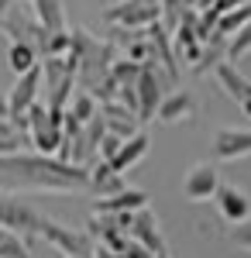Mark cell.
<instances>
[{
    "label": "cell",
    "instance_id": "22",
    "mask_svg": "<svg viewBox=\"0 0 251 258\" xmlns=\"http://www.w3.org/2000/svg\"><path fill=\"white\" fill-rule=\"evenodd\" d=\"M73 48V31H48L45 41L38 45V55L48 59V55H66Z\"/></svg>",
    "mask_w": 251,
    "mask_h": 258
},
{
    "label": "cell",
    "instance_id": "31",
    "mask_svg": "<svg viewBox=\"0 0 251 258\" xmlns=\"http://www.w3.org/2000/svg\"><path fill=\"white\" fill-rule=\"evenodd\" d=\"M237 4H244V0H213V7L220 11V14H227L231 7H237Z\"/></svg>",
    "mask_w": 251,
    "mask_h": 258
},
{
    "label": "cell",
    "instance_id": "20",
    "mask_svg": "<svg viewBox=\"0 0 251 258\" xmlns=\"http://www.w3.org/2000/svg\"><path fill=\"white\" fill-rule=\"evenodd\" d=\"M248 21H251V0H244V4H237V7H231L227 14H220V24H217V35L231 38L234 31H241V28H244Z\"/></svg>",
    "mask_w": 251,
    "mask_h": 258
},
{
    "label": "cell",
    "instance_id": "25",
    "mask_svg": "<svg viewBox=\"0 0 251 258\" xmlns=\"http://www.w3.org/2000/svg\"><path fill=\"white\" fill-rule=\"evenodd\" d=\"M0 258H31V248H28L14 231H7V234L0 238Z\"/></svg>",
    "mask_w": 251,
    "mask_h": 258
},
{
    "label": "cell",
    "instance_id": "33",
    "mask_svg": "<svg viewBox=\"0 0 251 258\" xmlns=\"http://www.w3.org/2000/svg\"><path fill=\"white\" fill-rule=\"evenodd\" d=\"M11 4H14V0H0V24H4V18H7V11H11Z\"/></svg>",
    "mask_w": 251,
    "mask_h": 258
},
{
    "label": "cell",
    "instance_id": "30",
    "mask_svg": "<svg viewBox=\"0 0 251 258\" xmlns=\"http://www.w3.org/2000/svg\"><path fill=\"white\" fill-rule=\"evenodd\" d=\"M124 255H128V258H155L152 251H148L141 241H135V238H131V244H128V248H124Z\"/></svg>",
    "mask_w": 251,
    "mask_h": 258
},
{
    "label": "cell",
    "instance_id": "4",
    "mask_svg": "<svg viewBox=\"0 0 251 258\" xmlns=\"http://www.w3.org/2000/svg\"><path fill=\"white\" fill-rule=\"evenodd\" d=\"M0 227L35 241L38 238V227H41V214L35 207H28L21 197H0Z\"/></svg>",
    "mask_w": 251,
    "mask_h": 258
},
{
    "label": "cell",
    "instance_id": "32",
    "mask_svg": "<svg viewBox=\"0 0 251 258\" xmlns=\"http://www.w3.org/2000/svg\"><path fill=\"white\" fill-rule=\"evenodd\" d=\"M90 258H114V251H110V248H103V244H100V248H93V255Z\"/></svg>",
    "mask_w": 251,
    "mask_h": 258
},
{
    "label": "cell",
    "instance_id": "15",
    "mask_svg": "<svg viewBox=\"0 0 251 258\" xmlns=\"http://www.w3.org/2000/svg\"><path fill=\"white\" fill-rule=\"evenodd\" d=\"M196 114V100L190 97V93H169V97H162V103H158V114H155V120H162V124H179V120H193Z\"/></svg>",
    "mask_w": 251,
    "mask_h": 258
},
{
    "label": "cell",
    "instance_id": "16",
    "mask_svg": "<svg viewBox=\"0 0 251 258\" xmlns=\"http://www.w3.org/2000/svg\"><path fill=\"white\" fill-rule=\"evenodd\" d=\"M148 193L145 189H120L114 197H103L93 203V214H117V210H141V207H148Z\"/></svg>",
    "mask_w": 251,
    "mask_h": 258
},
{
    "label": "cell",
    "instance_id": "29",
    "mask_svg": "<svg viewBox=\"0 0 251 258\" xmlns=\"http://www.w3.org/2000/svg\"><path fill=\"white\" fill-rule=\"evenodd\" d=\"M231 241L237 244V248L251 251V220H241V224H234V227H231Z\"/></svg>",
    "mask_w": 251,
    "mask_h": 258
},
{
    "label": "cell",
    "instance_id": "26",
    "mask_svg": "<svg viewBox=\"0 0 251 258\" xmlns=\"http://www.w3.org/2000/svg\"><path fill=\"white\" fill-rule=\"evenodd\" d=\"M182 11H186L182 0H162V24H165L169 31H175L179 21H182Z\"/></svg>",
    "mask_w": 251,
    "mask_h": 258
},
{
    "label": "cell",
    "instance_id": "3",
    "mask_svg": "<svg viewBox=\"0 0 251 258\" xmlns=\"http://www.w3.org/2000/svg\"><path fill=\"white\" fill-rule=\"evenodd\" d=\"M38 90H41V62L35 69H28V73H21L18 83H14V90H11V97H7V117L18 124L21 131H28V107L38 100Z\"/></svg>",
    "mask_w": 251,
    "mask_h": 258
},
{
    "label": "cell",
    "instance_id": "12",
    "mask_svg": "<svg viewBox=\"0 0 251 258\" xmlns=\"http://www.w3.org/2000/svg\"><path fill=\"white\" fill-rule=\"evenodd\" d=\"M131 238L141 241L152 255H158V251H165L169 244H165V234H162V224H158V217H155L148 207H141V210H135V224H131Z\"/></svg>",
    "mask_w": 251,
    "mask_h": 258
},
{
    "label": "cell",
    "instance_id": "2",
    "mask_svg": "<svg viewBox=\"0 0 251 258\" xmlns=\"http://www.w3.org/2000/svg\"><path fill=\"white\" fill-rule=\"evenodd\" d=\"M38 238H45L55 251H62V255H73V258H90L93 255V234H90V231H76V227H66V224H58V220L41 217Z\"/></svg>",
    "mask_w": 251,
    "mask_h": 258
},
{
    "label": "cell",
    "instance_id": "18",
    "mask_svg": "<svg viewBox=\"0 0 251 258\" xmlns=\"http://www.w3.org/2000/svg\"><path fill=\"white\" fill-rule=\"evenodd\" d=\"M38 62H41L38 45H31V41H11V52H7V66H11V73H14V76L28 73V69H35Z\"/></svg>",
    "mask_w": 251,
    "mask_h": 258
},
{
    "label": "cell",
    "instance_id": "24",
    "mask_svg": "<svg viewBox=\"0 0 251 258\" xmlns=\"http://www.w3.org/2000/svg\"><path fill=\"white\" fill-rule=\"evenodd\" d=\"M141 66H145V62H135V59H114V62H110V76H114L120 86H131V83H138V76H141Z\"/></svg>",
    "mask_w": 251,
    "mask_h": 258
},
{
    "label": "cell",
    "instance_id": "36",
    "mask_svg": "<svg viewBox=\"0 0 251 258\" xmlns=\"http://www.w3.org/2000/svg\"><path fill=\"white\" fill-rule=\"evenodd\" d=\"M155 258H172V255H169V248H165V251H158V255H155Z\"/></svg>",
    "mask_w": 251,
    "mask_h": 258
},
{
    "label": "cell",
    "instance_id": "1",
    "mask_svg": "<svg viewBox=\"0 0 251 258\" xmlns=\"http://www.w3.org/2000/svg\"><path fill=\"white\" fill-rule=\"evenodd\" d=\"M0 172L14 176L24 186H38V189H52V193H79L90 186V169L76 165V162H62L58 155H24V152H11L0 155Z\"/></svg>",
    "mask_w": 251,
    "mask_h": 258
},
{
    "label": "cell",
    "instance_id": "6",
    "mask_svg": "<svg viewBox=\"0 0 251 258\" xmlns=\"http://www.w3.org/2000/svg\"><path fill=\"white\" fill-rule=\"evenodd\" d=\"M155 21H162V4L158 7H145L135 0H120L114 7L103 11V24H124V28H148Z\"/></svg>",
    "mask_w": 251,
    "mask_h": 258
},
{
    "label": "cell",
    "instance_id": "8",
    "mask_svg": "<svg viewBox=\"0 0 251 258\" xmlns=\"http://www.w3.org/2000/svg\"><path fill=\"white\" fill-rule=\"evenodd\" d=\"M217 186H220V172H217V165L210 162H200L193 165L186 179H182V197L190 200V203H203V200H210L217 193Z\"/></svg>",
    "mask_w": 251,
    "mask_h": 258
},
{
    "label": "cell",
    "instance_id": "19",
    "mask_svg": "<svg viewBox=\"0 0 251 258\" xmlns=\"http://www.w3.org/2000/svg\"><path fill=\"white\" fill-rule=\"evenodd\" d=\"M35 4V18L45 31H66V11L62 0H31Z\"/></svg>",
    "mask_w": 251,
    "mask_h": 258
},
{
    "label": "cell",
    "instance_id": "13",
    "mask_svg": "<svg viewBox=\"0 0 251 258\" xmlns=\"http://www.w3.org/2000/svg\"><path fill=\"white\" fill-rule=\"evenodd\" d=\"M148 31V41L155 45V55L162 59V69H165V76L169 80H179V59H175V45H172V31L162 24V21H155V24H148L145 28Z\"/></svg>",
    "mask_w": 251,
    "mask_h": 258
},
{
    "label": "cell",
    "instance_id": "9",
    "mask_svg": "<svg viewBox=\"0 0 251 258\" xmlns=\"http://www.w3.org/2000/svg\"><path fill=\"white\" fill-rule=\"evenodd\" d=\"M213 197H217V210H220V217L227 220V224H241V220L251 217V197H248V189L231 186V182H220Z\"/></svg>",
    "mask_w": 251,
    "mask_h": 258
},
{
    "label": "cell",
    "instance_id": "23",
    "mask_svg": "<svg viewBox=\"0 0 251 258\" xmlns=\"http://www.w3.org/2000/svg\"><path fill=\"white\" fill-rule=\"evenodd\" d=\"M248 52H251V21L227 38V62H241Z\"/></svg>",
    "mask_w": 251,
    "mask_h": 258
},
{
    "label": "cell",
    "instance_id": "35",
    "mask_svg": "<svg viewBox=\"0 0 251 258\" xmlns=\"http://www.w3.org/2000/svg\"><path fill=\"white\" fill-rule=\"evenodd\" d=\"M182 4H186V7H200V0H182Z\"/></svg>",
    "mask_w": 251,
    "mask_h": 258
},
{
    "label": "cell",
    "instance_id": "14",
    "mask_svg": "<svg viewBox=\"0 0 251 258\" xmlns=\"http://www.w3.org/2000/svg\"><path fill=\"white\" fill-rule=\"evenodd\" d=\"M100 114H103V120H107V131H114V135H120V138H135L138 135V124H141V120H138V114L128 110L120 100H107Z\"/></svg>",
    "mask_w": 251,
    "mask_h": 258
},
{
    "label": "cell",
    "instance_id": "27",
    "mask_svg": "<svg viewBox=\"0 0 251 258\" xmlns=\"http://www.w3.org/2000/svg\"><path fill=\"white\" fill-rule=\"evenodd\" d=\"M90 189H93V193H100V197H114V193H120V189H128V186H124V172H110L107 179L93 182Z\"/></svg>",
    "mask_w": 251,
    "mask_h": 258
},
{
    "label": "cell",
    "instance_id": "21",
    "mask_svg": "<svg viewBox=\"0 0 251 258\" xmlns=\"http://www.w3.org/2000/svg\"><path fill=\"white\" fill-rule=\"evenodd\" d=\"M97 103H100V100L93 97L90 90H79L76 97L69 100V114H73V117H76L79 124H86L90 117H97V114H100V110H97Z\"/></svg>",
    "mask_w": 251,
    "mask_h": 258
},
{
    "label": "cell",
    "instance_id": "37",
    "mask_svg": "<svg viewBox=\"0 0 251 258\" xmlns=\"http://www.w3.org/2000/svg\"><path fill=\"white\" fill-rule=\"evenodd\" d=\"M55 258H73V255H62V251H58V255H55Z\"/></svg>",
    "mask_w": 251,
    "mask_h": 258
},
{
    "label": "cell",
    "instance_id": "38",
    "mask_svg": "<svg viewBox=\"0 0 251 258\" xmlns=\"http://www.w3.org/2000/svg\"><path fill=\"white\" fill-rule=\"evenodd\" d=\"M4 234H7V227H0V238H4Z\"/></svg>",
    "mask_w": 251,
    "mask_h": 258
},
{
    "label": "cell",
    "instance_id": "34",
    "mask_svg": "<svg viewBox=\"0 0 251 258\" xmlns=\"http://www.w3.org/2000/svg\"><path fill=\"white\" fill-rule=\"evenodd\" d=\"M7 110H11V107H7V100H0V117H7Z\"/></svg>",
    "mask_w": 251,
    "mask_h": 258
},
{
    "label": "cell",
    "instance_id": "28",
    "mask_svg": "<svg viewBox=\"0 0 251 258\" xmlns=\"http://www.w3.org/2000/svg\"><path fill=\"white\" fill-rule=\"evenodd\" d=\"M124 141H128V138H120V135H114V131H107V135H103V141H100V148H97V155L103 162H110L117 152H120V145H124Z\"/></svg>",
    "mask_w": 251,
    "mask_h": 258
},
{
    "label": "cell",
    "instance_id": "11",
    "mask_svg": "<svg viewBox=\"0 0 251 258\" xmlns=\"http://www.w3.org/2000/svg\"><path fill=\"white\" fill-rule=\"evenodd\" d=\"M0 31H4V35H11V41H31V45H41L45 35H48V31L38 24V18L31 21L21 7H14V4H11L7 18H4V24H0Z\"/></svg>",
    "mask_w": 251,
    "mask_h": 258
},
{
    "label": "cell",
    "instance_id": "7",
    "mask_svg": "<svg viewBox=\"0 0 251 258\" xmlns=\"http://www.w3.org/2000/svg\"><path fill=\"white\" fill-rule=\"evenodd\" d=\"M213 76H217V83H220V90L244 110V117H251V80L248 76H244L234 62H217Z\"/></svg>",
    "mask_w": 251,
    "mask_h": 258
},
{
    "label": "cell",
    "instance_id": "17",
    "mask_svg": "<svg viewBox=\"0 0 251 258\" xmlns=\"http://www.w3.org/2000/svg\"><path fill=\"white\" fill-rule=\"evenodd\" d=\"M148 148H152V138H148V135H141V131H138L135 138H128L124 145H120V152L110 159L114 172H128V169H135L138 162L148 155Z\"/></svg>",
    "mask_w": 251,
    "mask_h": 258
},
{
    "label": "cell",
    "instance_id": "10",
    "mask_svg": "<svg viewBox=\"0 0 251 258\" xmlns=\"http://www.w3.org/2000/svg\"><path fill=\"white\" fill-rule=\"evenodd\" d=\"M213 155L220 162H234V159H244L251 155V127H220L213 135Z\"/></svg>",
    "mask_w": 251,
    "mask_h": 258
},
{
    "label": "cell",
    "instance_id": "5",
    "mask_svg": "<svg viewBox=\"0 0 251 258\" xmlns=\"http://www.w3.org/2000/svg\"><path fill=\"white\" fill-rule=\"evenodd\" d=\"M138 120L148 124L158 114V103H162V76H158V62H145L141 66V76H138Z\"/></svg>",
    "mask_w": 251,
    "mask_h": 258
}]
</instances>
